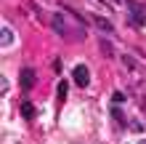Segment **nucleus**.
<instances>
[{
  "label": "nucleus",
  "mask_w": 146,
  "mask_h": 144,
  "mask_svg": "<svg viewBox=\"0 0 146 144\" xmlns=\"http://www.w3.org/2000/svg\"><path fill=\"white\" fill-rule=\"evenodd\" d=\"M127 13H130V24H133L135 29L146 27V11H143L138 3H127Z\"/></svg>",
  "instance_id": "1"
},
{
  "label": "nucleus",
  "mask_w": 146,
  "mask_h": 144,
  "mask_svg": "<svg viewBox=\"0 0 146 144\" xmlns=\"http://www.w3.org/2000/svg\"><path fill=\"white\" fill-rule=\"evenodd\" d=\"M72 78H74V83H77L80 88H88V86H90V70H88L85 64H77V67H74V70H72Z\"/></svg>",
  "instance_id": "2"
},
{
  "label": "nucleus",
  "mask_w": 146,
  "mask_h": 144,
  "mask_svg": "<svg viewBox=\"0 0 146 144\" xmlns=\"http://www.w3.org/2000/svg\"><path fill=\"white\" fill-rule=\"evenodd\" d=\"M32 86H35V70H21V91H29Z\"/></svg>",
  "instance_id": "3"
},
{
  "label": "nucleus",
  "mask_w": 146,
  "mask_h": 144,
  "mask_svg": "<svg viewBox=\"0 0 146 144\" xmlns=\"http://www.w3.org/2000/svg\"><path fill=\"white\" fill-rule=\"evenodd\" d=\"M11 43H13V32L8 27H0V48H8Z\"/></svg>",
  "instance_id": "4"
},
{
  "label": "nucleus",
  "mask_w": 146,
  "mask_h": 144,
  "mask_svg": "<svg viewBox=\"0 0 146 144\" xmlns=\"http://www.w3.org/2000/svg\"><path fill=\"white\" fill-rule=\"evenodd\" d=\"M21 115L27 117V120H32V117H35V104H32V101H24L21 104Z\"/></svg>",
  "instance_id": "5"
},
{
  "label": "nucleus",
  "mask_w": 146,
  "mask_h": 144,
  "mask_svg": "<svg viewBox=\"0 0 146 144\" xmlns=\"http://www.w3.org/2000/svg\"><path fill=\"white\" fill-rule=\"evenodd\" d=\"M66 91H69V83L61 80V83L56 86V96H58V101H64V99H66Z\"/></svg>",
  "instance_id": "6"
},
{
  "label": "nucleus",
  "mask_w": 146,
  "mask_h": 144,
  "mask_svg": "<svg viewBox=\"0 0 146 144\" xmlns=\"http://www.w3.org/2000/svg\"><path fill=\"white\" fill-rule=\"evenodd\" d=\"M93 21H96V24H98V27L104 29V32H111V29H114V27H111V24H109L106 19H101V16H93Z\"/></svg>",
  "instance_id": "7"
},
{
  "label": "nucleus",
  "mask_w": 146,
  "mask_h": 144,
  "mask_svg": "<svg viewBox=\"0 0 146 144\" xmlns=\"http://www.w3.org/2000/svg\"><path fill=\"white\" fill-rule=\"evenodd\" d=\"M111 101H114V104H122V101H125V94H122V91H114V96H111Z\"/></svg>",
  "instance_id": "8"
},
{
  "label": "nucleus",
  "mask_w": 146,
  "mask_h": 144,
  "mask_svg": "<svg viewBox=\"0 0 146 144\" xmlns=\"http://www.w3.org/2000/svg\"><path fill=\"white\" fill-rule=\"evenodd\" d=\"M138 144H146V139H143V141H138Z\"/></svg>",
  "instance_id": "9"
}]
</instances>
